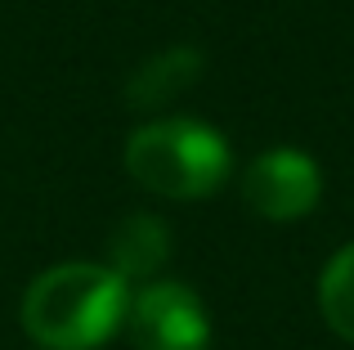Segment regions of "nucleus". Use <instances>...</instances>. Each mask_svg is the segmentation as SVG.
Returning a JSON list of instances; mask_svg holds the SVG:
<instances>
[{
  "mask_svg": "<svg viewBox=\"0 0 354 350\" xmlns=\"http://www.w3.org/2000/svg\"><path fill=\"white\" fill-rule=\"evenodd\" d=\"M126 333L135 350H211V315L189 283L153 279L130 288Z\"/></svg>",
  "mask_w": 354,
  "mask_h": 350,
  "instance_id": "7ed1b4c3",
  "label": "nucleus"
},
{
  "mask_svg": "<svg viewBox=\"0 0 354 350\" xmlns=\"http://www.w3.org/2000/svg\"><path fill=\"white\" fill-rule=\"evenodd\" d=\"M126 175L153 198L198 202L234 175V149L211 122L198 117H153L126 135Z\"/></svg>",
  "mask_w": 354,
  "mask_h": 350,
  "instance_id": "f03ea898",
  "label": "nucleus"
},
{
  "mask_svg": "<svg viewBox=\"0 0 354 350\" xmlns=\"http://www.w3.org/2000/svg\"><path fill=\"white\" fill-rule=\"evenodd\" d=\"M171 261V225L153 211H130L113 225L108 234V270L117 279L135 283H153L162 279V265Z\"/></svg>",
  "mask_w": 354,
  "mask_h": 350,
  "instance_id": "39448f33",
  "label": "nucleus"
},
{
  "mask_svg": "<svg viewBox=\"0 0 354 350\" xmlns=\"http://www.w3.org/2000/svg\"><path fill=\"white\" fill-rule=\"evenodd\" d=\"M198 77H202V54L193 45H171V50L153 54L148 63L135 68L126 99H130V108H162L171 99H180Z\"/></svg>",
  "mask_w": 354,
  "mask_h": 350,
  "instance_id": "423d86ee",
  "label": "nucleus"
},
{
  "mask_svg": "<svg viewBox=\"0 0 354 350\" xmlns=\"http://www.w3.org/2000/svg\"><path fill=\"white\" fill-rule=\"evenodd\" d=\"M130 283L104 261H63L23 292V333L41 350H99L126 328Z\"/></svg>",
  "mask_w": 354,
  "mask_h": 350,
  "instance_id": "f257e3e1",
  "label": "nucleus"
},
{
  "mask_svg": "<svg viewBox=\"0 0 354 350\" xmlns=\"http://www.w3.org/2000/svg\"><path fill=\"white\" fill-rule=\"evenodd\" d=\"M242 198L260 220H305L323 198V167L301 149H265L242 171Z\"/></svg>",
  "mask_w": 354,
  "mask_h": 350,
  "instance_id": "20e7f679",
  "label": "nucleus"
},
{
  "mask_svg": "<svg viewBox=\"0 0 354 350\" xmlns=\"http://www.w3.org/2000/svg\"><path fill=\"white\" fill-rule=\"evenodd\" d=\"M319 310H323V319H328L332 333L354 346V243H346L328 265H323Z\"/></svg>",
  "mask_w": 354,
  "mask_h": 350,
  "instance_id": "0eeeda50",
  "label": "nucleus"
}]
</instances>
